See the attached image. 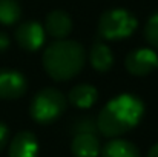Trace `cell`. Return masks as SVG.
<instances>
[{
  "mask_svg": "<svg viewBox=\"0 0 158 157\" xmlns=\"http://www.w3.org/2000/svg\"><path fill=\"white\" fill-rule=\"evenodd\" d=\"M144 114V103L134 94H120L103 106L97 128L106 137H118L137 126Z\"/></svg>",
  "mask_w": 158,
  "mask_h": 157,
  "instance_id": "6da1fadb",
  "label": "cell"
},
{
  "mask_svg": "<svg viewBox=\"0 0 158 157\" xmlns=\"http://www.w3.org/2000/svg\"><path fill=\"white\" fill-rule=\"evenodd\" d=\"M85 59V50L78 42L63 39L45 50L43 66L54 80H69L81 71Z\"/></svg>",
  "mask_w": 158,
  "mask_h": 157,
  "instance_id": "7a4b0ae2",
  "label": "cell"
},
{
  "mask_svg": "<svg viewBox=\"0 0 158 157\" xmlns=\"http://www.w3.org/2000/svg\"><path fill=\"white\" fill-rule=\"evenodd\" d=\"M138 26L137 19L126 9L115 8L102 14L98 33L106 40H121L129 37Z\"/></svg>",
  "mask_w": 158,
  "mask_h": 157,
  "instance_id": "3957f363",
  "label": "cell"
},
{
  "mask_svg": "<svg viewBox=\"0 0 158 157\" xmlns=\"http://www.w3.org/2000/svg\"><path fill=\"white\" fill-rule=\"evenodd\" d=\"M66 109V97L55 88L39 91L31 102V117L39 123H51Z\"/></svg>",
  "mask_w": 158,
  "mask_h": 157,
  "instance_id": "277c9868",
  "label": "cell"
},
{
  "mask_svg": "<svg viewBox=\"0 0 158 157\" xmlns=\"http://www.w3.org/2000/svg\"><path fill=\"white\" fill-rule=\"evenodd\" d=\"M126 68L134 76H148L158 69V55L148 48L134 50L126 57Z\"/></svg>",
  "mask_w": 158,
  "mask_h": 157,
  "instance_id": "5b68a950",
  "label": "cell"
},
{
  "mask_svg": "<svg viewBox=\"0 0 158 157\" xmlns=\"http://www.w3.org/2000/svg\"><path fill=\"white\" fill-rule=\"evenodd\" d=\"M17 43L26 51H37L45 43V28L34 20L22 23L15 29Z\"/></svg>",
  "mask_w": 158,
  "mask_h": 157,
  "instance_id": "8992f818",
  "label": "cell"
},
{
  "mask_svg": "<svg viewBox=\"0 0 158 157\" xmlns=\"http://www.w3.org/2000/svg\"><path fill=\"white\" fill-rule=\"evenodd\" d=\"M26 79L15 69H0V99H19L26 91Z\"/></svg>",
  "mask_w": 158,
  "mask_h": 157,
  "instance_id": "52a82bcc",
  "label": "cell"
},
{
  "mask_svg": "<svg viewBox=\"0 0 158 157\" xmlns=\"http://www.w3.org/2000/svg\"><path fill=\"white\" fill-rule=\"evenodd\" d=\"M45 29L51 37L57 40H63L69 36L72 29V20L68 12L61 9H55L48 14L46 22H45Z\"/></svg>",
  "mask_w": 158,
  "mask_h": 157,
  "instance_id": "ba28073f",
  "label": "cell"
},
{
  "mask_svg": "<svg viewBox=\"0 0 158 157\" xmlns=\"http://www.w3.org/2000/svg\"><path fill=\"white\" fill-rule=\"evenodd\" d=\"M37 154L39 142L37 137L29 131L19 133L9 145V157H37Z\"/></svg>",
  "mask_w": 158,
  "mask_h": 157,
  "instance_id": "9c48e42d",
  "label": "cell"
},
{
  "mask_svg": "<svg viewBox=\"0 0 158 157\" xmlns=\"http://www.w3.org/2000/svg\"><path fill=\"white\" fill-rule=\"evenodd\" d=\"M71 151L75 157H97L100 154V140L95 133L74 134Z\"/></svg>",
  "mask_w": 158,
  "mask_h": 157,
  "instance_id": "30bf717a",
  "label": "cell"
},
{
  "mask_svg": "<svg viewBox=\"0 0 158 157\" xmlns=\"http://www.w3.org/2000/svg\"><path fill=\"white\" fill-rule=\"evenodd\" d=\"M97 96H98V93H97L95 86H92L89 83H80L71 89L69 100L77 108H91L97 102Z\"/></svg>",
  "mask_w": 158,
  "mask_h": 157,
  "instance_id": "8fae6325",
  "label": "cell"
},
{
  "mask_svg": "<svg viewBox=\"0 0 158 157\" xmlns=\"http://www.w3.org/2000/svg\"><path fill=\"white\" fill-rule=\"evenodd\" d=\"M100 154L102 157H140V151L132 142L114 139L102 148Z\"/></svg>",
  "mask_w": 158,
  "mask_h": 157,
  "instance_id": "7c38bea8",
  "label": "cell"
},
{
  "mask_svg": "<svg viewBox=\"0 0 158 157\" xmlns=\"http://www.w3.org/2000/svg\"><path fill=\"white\" fill-rule=\"evenodd\" d=\"M89 60H91L92 68H95L98 72L109 71L112 68V65H114L112 51L102 42H97V43L92 45L91 52H89Z\"/></svg>",
  "mask_w": 158,
  "mask_h": 157,
  "instance_id": "4fadbf2b",
  "label": "cell"
},
{
  "mask_svg": "<svg viewBox=\"0 0 158 157\" xmlns=\"http://www.w3.org/2000/svg\"><path fill=\"white\" fill-rule=\"evenodd\" d=\"M22 15V8L17 0H0V23L14 25Z\"/></svg>",
  "mask_w": 158,
  "mask_h": 157,
  "instance_id": "5bb4252c",
  "label": "cell"
},
{
  "mask_svg": "<svg viewBox=\"0 0 158 157\" xmlns=\"http://www.w3.org/2000/svg\"><path fill=\"white\" fill-rule=\"evenodd\" d=\"M97 128V119H94L92 116H83L78 117L75 120V123L72 125V131L74 134H80V133H95Z\"/></svg>",
  "mask_w": 158,
  "mask_h": 157,
  "instance_id": "9a60e30c",
  "label": "cell"
},
{
  "mask_svg": "<svg viewBox=\"0 0 158 157\" xmlns=\"http://www.w3.org/2000/svg\"><path fill=\"white\" fill-rule=\"evenodd\" d=\"M144 37L149 45L158 48V11L152 14L144 26Z\"/></svg>",
  "mask_w": 158,
  "mask_h": 157,
  "instance_id": "2e32d148",
  "label": "cell"
},
{
  "mask_svg": "<svg viewBox=\"0 0 158 157\" xmlns=\"http://www.w3.org/2000/svg\"><path fill=\"white\" fill-rule=\"evenodd\" d=\"M6 142H8V128L5 123L0 122V151L5 148Z\"/></svg>",
  "mask_w": 158,
  "mask_h": 157,
  "instance_id": "e0dca14e",
  "label": "cell"
},
{
  "mask_svg": "<svg viewBox=\"0 0 158 157\" xmlns=\"http://www.w3.org/2000/svg\"><path fill=\"white\" fill-rule=\"evenodd\" d=\"M8 46H9V37H8L5 33L0 31V52L6 51Z\"/></svg>",
  "mask_w": 158,
  "mask_h": 157,
  "instance_id": "ac0fdd59",
  "label": "cell"
},
{
  "mask_svg": "<svg viewBox=\"0 0 158 157\" xmlns=\"http://www.w3.org/2000/svg\"><path fill=\"white\" fill-rule=\"evenodd\" d=\"M148 157H158V143H155V145H154V146L149 150Z\"/></svg>",
  "mask_w": 158,
  "mask_h": 157,
  "instance_id": "d6986e66",
  "label": "cell"
}]
</instances>
